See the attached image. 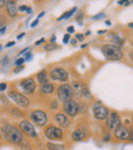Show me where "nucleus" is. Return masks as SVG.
<instances>
[{
	"label": "nucleus",
	"instance_id": "nucleus-1",
	"mask_svg": "<svg viewBox=\"0 0 133 150\" xmlns=\"http://www.w3.org/2000/svg\"><path fill=\"white\" fill-rule=\"evenodd\" d=\"M1 133L5 138V140L12 143V144H20L24 138L22 131L14 125H5L2 128Z\"/></svg>",
	"mask_w": 133,
	"mask_h": 150
},
{
	"label": "nucleus",
	"instance_id": "nucleus-5",
	"mask_svg": "<svg viewBox=\"0 0 133 150\" xmlns=\"http://www.w3.org/2000/svg\"><path fill=\"white\" fill-rule=\"evenodd\" d=\"M8 96L14 100V102L16 104H18L21 107H27L29 105V99L27 97H25L24 95L20 94L18 92H14V91H10L8 92Z\"/></svg>",
	"mask_w": 133,
	"mask_h": 150
},
{
	"label": "nucleus",
	"instance_id": "nucleus-33",
	"mask_svg": "<svg viewBox=\"0 0 133 150\" xmlns=\"http://www.w3.org/2000/svg\"><path fill=\"white\" fill-rule=\"evenodd\" d=\"M68 32H69V33H74V32H75V28H74V27H69V28H68Z\"/></svg>",
	"mask_w": 133,
	"mask_h": 150
},
{
	"label": "nucleus",
	"instance_id": "nucleus-29",
	"mask_svg": "<svg viewBox=\"0 0 133 150\" xmlns=\"http://www.w3.org/2000/svg\"><path fill=\"white\" fill-rule=\"evenodd\" d=\"M27 9H28V7L25 6V5H21L20 7L18 8V10H20V11H26Z\"/></svg>",
	"mask_w": 133,
	"mask_h": 150
},
{
	"label": "nucleus",
	"instance_id": "nucleus-11",
	"mask_svg": "<svg viewBox=\"0 0 133 150\" xmlns=\"http://www.w3.org/2000/svg\"><path fill=\"white\" fill-rule=\"evenodd\" d=\"M120 126V117L117 113L112 112L107 117V127L110 130H116Z\"/></svg>",
	"mask_w": 133,
	"mask_h": 150
},
{
	"label": "nucleus",
	"instance_id": "nucleus-27",
	"mask_svg": "<svg viewBox=\"0 0 133 150\" xmlns=\"http://www.w3.org/2000/svg\"><path fill=\"white\" fill-rule=\"evenodd\" d=\"M83 39H84V35H82V34H76V40L82 41Z\"/></svg>",
	"mask_w": 133,
	"mask_h": 150
},
{
	"label": "nucleus",
	"instance_id": "nucleus-32",
	"mask_svg": "<svg viewBox=\"0 0 133 150\" xmlns=\"http://www.w3.org/2000/svg\"><path fill=\"white\" fill-rule=\"evenodd\" d=\"M81 18H83V12H80L79 14H78V16H77V18H76V20L77 21H81Z\"/></svg>",
	"mask_w": 133,
	"mask_h": 150
},
{
	"label": "nucleus",
	"instance_id": "nucleus-24",
	"mask_svg": "<svg viewBox=\"0 0 133 150\" xmlns=\"http://www.w3.org/2000/svg\"><path fill=\"white\" fill-rule=\"evenodd\" d=\"M26 55H25V57H24V59L25 61H28V60H30L31 58H32V54H31V52H28V53H25Z\"/></svg>",
	"mask_w": 133,
	"mask_h": 150
},
{
	"label": "nucleus",
	"instance_id": "nucleus-42",
	"mask_svg": "<svg viewBox=\"0 0 133 150\" xmlns=\"http://www.w3.org/2000/svg\"><path fill=\"white\" fill-rule=\"evenodd\" d=\"M44 14H45V12H44V11H43V12H41V13H40L39 16H38V20H39L40 18H42V16H43Z\"/></svg>",
	"mask_w": 133,
	"mask_h": 150
},
{
	"label": "nucleus",
	"instance_id": "nucleus-20",
	"mask_svg": "<svg viewBox=\"0 0 133 150\" xmlns=\"http://www.w3.org/2000/svg\"><path fill=\"white\" fill-rule=\"evenodd\" d=\"M47 148L49 150H66V147L60 144H53V143H47Z\"/></svg>",
	"mask_w": 133,
	"mask_h": 150
},
{
	"label": "nucleus",
	"instance_id": "nucleus-17",
	"mask_svg": "<svg viewBox=\"0 0 133 150\" xmlns=\"http://www.w3.org/2000/svg\"><path fill=\"white\" fill-rule=\"evenodd\" d=\"M40 89H41V92L43 94L47 95V94H51L52 92L54 91V86L52 84H43V85L40 86Z\"/></svg>",
	"mask_w": 133,
	"mask_h": 150
},
{
	"label": "nucleus",
	"instance_id": "nucleus-3",
	"mask_svg": "<svg viewBox=\"0 0 133 150\" xmlns=\"http://www.w3.org/2000/svg\"><path fill=\"white\" fill-rule=\"evenodd\" d=\"M73 90H72V87L70 85H62L60 86L58 90V99H60L62 102H68V101L72 100V97H73Z\"/></svg>",
	"mask_w": 133,
	"mask_h": 150
},
{
	"label": "nucleus",
	"instance_id": "nucleus-36",
	"mask_svg": "<svg viewBox=\"0 0 133 150\" xmlns=\"http://www.w3.org/2000/svg\"><path fill=\"white\" fill-rule=\"evenodd\" d=\"M22 69H23V67H18L16 69H14V73H16H16H20V71H22Z\"/></svg>",
	"mask_w": 133,
	"mask_h": 150
},
{
	"label": "nucleus",
	"instance_id": "nucleus-7",
	"mask_svg": "<svg viewBox=\"0 0 133 150\" xmlns=\"http://www.w3.org/2000/svg\"><path fill=\"white\" fill-rule=\"evenodd\" d=\"M31 119H32L33 122H35L37 126L43 127L47 122V117L46 113L42 110H35L31 113Z\"/></svg>",
	"mask_w": 133,
	"mask_h": 150
},
{
	"label": "nucleus",
	"instance_id": "nucleus-19",
	"mask_svg": "<svg viewBox=\"0 0 133 150\" xmlns=\"http://www.w3.org/2000/svg\"><path fill=\"white\" fill-rule=\"evenodd\" d=\"M73 87H72V90H73V94H75L76 96H81L82 95V85L79 83V82H73Z\"/></svg>",
	"mask_w": 133,
	"mask_h": 150
},
{
	"label": "nucleus",
	"instance_id": "nucleus-9",
	"mask_svg": "<svg viewBox=\"0 0 133 150\" xmlns=\"http://www.w3.org/2000/svg\"><path fill=\"white\" fill-rule=\"evenodd\" d=\"M92 110H93V115L95 117V119L97 120H105L109 115V109L105 106H103L102 104H100V103H96L93 106Z\"/></svg>",
	"mask_w": 133,
	"mask_h": 150
},
{
	"label": "nucleus",
	"instance_id": "nucleus-21",
	"mask_svg": "<svg viewBox=\"0 0 133 150\" xmlns=\"http://www.w3.org/2000/svg\"><path fill=\"white\" fill-rule=\"evenodd\" d=\"M76 10H77V8L74 7L73 9H71V10H70V11H68V12H66V13L63 14V16H60V18H58V22H60V21H62V20H65V18H66V20H67V18H69L70 16H73V14L75 13Z\"/></svg>",
	"mask_w": 133,
	"mask_h": 150
},
{
	"label": "nucleus",
	"instance_id": "nucleus-4",
	"mask_svg": "<svg viewBox=\"0 0 133 150\" xmlns=\"http://www.w3.org/2000/svg\"><path fill=\"white\" fill-rule=\"evenodd\" d=\"M18 127H20V130L22 131V133H24L26 136L30 137V138H36L37 137V132H36L35 128L28 120H22Z\"/></svg>",
	"mask_w": 133,
	"mask_h": 150
},
{
	"label": "nucleus",
	"instance_id": "nucleus-14",
	"mask_svg": "<svg viewBox=\"0 0 133 150\" xmlns=\"http://www.w3.org/2000/svg\"><path fill=\"white\" fill-rule=\"evenodd\" d=\"M5 7H6V12L9 16L14 18L18 13V6H16V1H6L5 3Z\"/></svg>",
	"mask_w": 133,
	"mask_h": 150
},
{
	"label": "nucleus",
	"instance_id": "nucleus-30",
	"mask_svg": "<svg viewBox=\"0 0 133 150\" xmlns=\"http://www.w3.org/2000/svg\"><path fill=\"white\" fill-rule=\"evenodd\" d=\"M105 16V13H100V14H97V16H93V20H100V18H103Z\"/></svg>",
	"mask_w": 133,
	"mask_h": 150
},
{
	"label": "nucleus",
	"instance_id": "nucleus-50",
	"mask_svg": "<svg viewBox=\"0 0 133 150\" xmlns=\"http://www.w3.org/2000/svg\"><path fill=\"white\" fill-rule=\"evenodd\" d=\"M1 49H2V47H1V45H0V51H1Z\"/></svg>",
	"mask_w": 133,
	"mask_h": 150
},
{
	"label": "nucleus",
	"instance_id": "nucleus-39",
	"mask_svg": "<svg viewBox=\"0 0 133 150\" xmlns=\"http://www.w3.org/2000/svg\"><path fill=\"white\" fill-rule=\"evenodd\" d=\"M6 1H3V0H0V7H2L3 5H5Z\"/></svg>",
	"mask_w": 133,
	"mask_h": 150
},
{
	"label": "nucleus",
	"instance_id": "nucleus-40",
	"mask_svg": "<svg viewBox=\"0 0 133 150\" xmlns=\"http://www.w3.org/2000/svg\"><path fill=\"white\" fill-rule=\"evenodd\" d=\"M110 140V135L107 134V136H105V138H103V141H109Z\"/></svg>",
	"mask_w": 133,
	"mask_h": 150
},
{
	"label": "nucleus",
	"instance_id": "nucleus-26",
	"mask_svg": "<svg viewBox=\"0 0 133 150\" xmlns=\"http://www.w3.org/2000/svg\"><path fill=\"white\" fill-rule=\"evenodd\" d=\"M69 40H70V35H69V34H67V35H65V36H64V39H63V42H64L65 44H67L68 42H69Z\"/></svg>",
	"mask_w": 133,
	"mask_h": 150
},
{
	"label": "nucleus",
	"instance_id": "nucleus-37",
	"mask_svg": "<svg viewBox=\"0 0 133 150\" xmlns=\"http://www.w3.org/2000/svg\"><path fill=\"white\" fill-rule=\"evenodd\" d=\"M6 31V27H1L0 28V34H3Z\"/></svg>",
	"mask_w": 133,
	"mask_h": 150
},
{
	"label": "nucleus",
	"instance_id": "nucleus-8",
	"mask_svg": "<svg viewBox=\"0 0 133 150\" xmlns=\"http://www.w3.org/2000/svg\"><path fill=\"white\" fill-rule=\"evenodd\" d=\"M50 78L52 80H54V81L66 82L68 78H69V75H68L66 69L58 67V69H54L50 71Z\"/></svg>",
	"mask_w": 133,
	"mask_h": 150
},
{
	"label": "nucleus",
	"instance_id": "nucleus-15",
	"mask_svg": "<svg viewBox=\"0 0 133 150\" xmlns=\"http://www.w3.org/2000/svg\"><path fill=\"white\" fill-rule=\"evenodd\" d=\"M54 119H55L56 122H58L60 127H63V128H65V129L69 128L70 120H69V119H68V117L65 115H63V113H58V115H55Z\"/></svg>",
	"mask_w": 133,
	"mask_h": 150
},
{
	"label": "nucleus",
	"instance_id": "nucleus-6",
	"mask_svg": "<svg viewBox=\"0 0 133 150\" xmlns=\"http://www.w3.org/2000/svg\"><path fill=\"white\" fill-rule=\"evenodd\" d=\"M63 109L64 111L70 117H75L78 112H79V105L76 101L70 100L68 102H65L63 105Z\"/></svg>",
	"mask_w": 133,
	"mask_h": 150
},
{
	"label": "nucleus",
	"instance_id": "nucleus-23",
	"mask_svg": "<svg viewBox=\"0 0 133 150\" xmlns=\"http://www.w3.org/2000/svg\"><path fill=\"white\" fill-rule=\"evenodd\" d=\"M25 62V59H24V57H21V58H18V59H16V62H14V64L16 65V67H22V64Z\"/></svg>",
	"mask_w": 133,
	"mask_h": 150
},
{
	"label": "nucleus",
	"instance_id": "nucleus-12",
	"mask_svg": "<svg viewBox=\"0 0 133 150\" xmlns=\"http://www.w3.org/2000/svg\"><path fill=\"white\" fill-rule=\"evenodd\" d=\"M20 86L22 87V89L25 91L26 93L28 94H31L35 91V88H36V84L34 82L33 79H25L21 82Z\"/></svg>",
	"mask_w": 133,
	"mask_h": 150
},
{
	"label": "nucleus",
	"instance_id": "nucleus-46",
	"mask_svg": "<svg viewBox=\"0 0 133 150\" xmlns=\"http://www.w3.org/2000/svg\"><path fill=\"white\" fill-rule=\"evenodd\" d=\"M105 24H107V26H110V25H111V23H110V22H105Z\"/></svg>",
	"mask_w": 133,
	"mask_h": 150
},
{
	"label": "nucleus",
	"instance_id": "nucleus-18",
	"mask_svg": "<svg viewBox=\"0 0 133 150\" xmlns=\"http://www.w3.org/2000/svg\"><path fill=\"white\" fill-rule=\"evenodd\" d=\"M37 80H38V82H39L41 85H43V84H47V83H49V78H48V76H47V74L45 73V71H40L39 74L37 75Z\"/></svg>",
	"mask_w": 133,
	"mask_h": 150
},
{
	"label": "nucleus",
	"instance_id": "nucleus-10",
	"mask_svg": "<svg viewBox=\"0 0 133 150\" xmlns=\"http://www.w3.org/2000/svg\"><path fill=\"white\" fill-rule=\"evenodd\" d=\"M45 135L47 138L52 139V140H58V139L63 138V131L60 128L55 126H50L49 128H47L45 130Z\"/></svg>",
	"mask_w": 133,
	"mask_h": 150
},
{
	"label": "nucleus",
	"instance_id": "nucleus-35",
	"mask_svg": "<svg viewBox=\"0 0 133 150\" xmlns=\"http://www.w3.org/2000/svg\"><path fill=\"white\" fill-rule=\"evenodd\" d=\"M43 42H44V39H40V40H38V41L36 42V43H35V45H36V46H39L40 44H41V43H43Z\"/></svg>",
	"mask_w": 133,
	"mask_h": 150
},
{
	"label": "nucleus",
	"instance_id": "nucleus-2",
	"mask_svg": "<svg viewBox=\"0 0 133 150\" xmlns=\"http://www.w3.org/2000/svg\"><path fill=\"white\" fill-rule=\"evenodd\" d=\"M101 52L103 55L107 57V59L110 60H119L122 58L123 53H122L121 49L118 46L114 45V44H109V45H105L101 48Z\"/></svg>",
	"mask_w": 133,
	"mask_h": 150
},
{
	"label": "nucleus",
	"instance_id": "nucleus-28",
	"mask_svg": "<svg viewBox=\"0 0 133 150\" xmlns=\"http://www.w3.org/2000/svg\"><path fill=\"white\" fill-rule=\"evenodd\" d=\"M7 88V85H6V83H1L0 84V91H4Z\"/></svg>",
	"mask_w": 133,
	"mask_h": 150
},
{
	"label": "nucleus",
	"instance_id": "nucleus-49",
	"mask_svg": "<svg viewBox=\"0 0 133 150\" xmlns=\"http://www.w3.org/2000/svg\"><path fill=\"white\" fill-rule=\"evenodd\" d=\"M1 25H2V23H1V21H0V28H1Z\"/></svg>",
	"mask_w": 133,
	"mask_h": 150
},
{
	"label": "nucleus",
	"instance_id": "nucleus-22",
	"mask_svg": "<svg viewBox=\"0 0 133 150\" xmlns=\"http://www.w3.org/2000/svg\"><path fill=\"white\" fill-rule=\"evenodd\" d=\"M11 112H12V115H14V117H24V113L23 112H21L18 109H16V108H14L11 110Z\"/></svg>",
	"mask_w": 133,
	"mask_h": 150
},
{
	"label": "nucleus",
	"instance_id": "nucleus-41",
	"mask_svg": "<svg viewBox=\"0 0 133 150\" xmlns=\"http://www.w3.org/2000/svg\"><path fill=\"white\" fill-rule=\"evenodd\" d=\"M24 36H25V33H22L21 35H18V39H22V38L24 37Z\"/></svg>",
	"mask_w": 133,
	"mask_h": 150
},
{
	"label": "nucleus",
	"instance_id": "nucleus-16",
	"mask_svg": "<svg viewBox=\"0 0 133 150\" xmlns=\"http://www.w3.org/2000/svg\"><path fill=\"white\" fill-rule=\"evenodd\" d=\"M86 138V134L85 132H83L82 130H76L75 132H73L72 134V139L75 141H81L84 140Z\"/></svg>",
	"mask_w": 133,
	"mask_h": 150
},
{
	"label": "nucleus",
	"instance_id": "nucleus-45",
	"mask_svg": "<svg viewBox=\"0 0 133 150\" xmlns=\"http://www.w3.org/2000/svg\"><path fill=\"white\" fill-rule=\"evenodd\" d=\"M105 32V31H100V32H98V34H103Z\"/></svg>",
	"mask_w": 133,
	"mask_h": 150
},
{
	"label": "nucleus",
	"instance_id": "nucleus-48",
	"mask_svg": "<svg viewBox=\"0 0 133 150\" xmlns=\"http://www.w3.org/2000/svg\"><path fill=\"white\" fill-rule=\"evenodd\" d=\"M130 56H131V57H132V59H133V52L131 53V55H130Z\"/></svg>",
	"mask_w": 133,
	"mask_h": 150
},
{
	"label": "nucleus",
	"instance_id": "nucleus-47",
	"mask_svg": "<svg viewBox=\"0 0 133 150\" xmlns=\"http://www.w3.org/2000/svg\"><path fill=\"white\" fill-rule=\"evenodd\" d=\"M129 27H130V28H133V23H132V24H129Z\"/></svg>",
	"mask_w": 133,
	"mask_h": 150
},
{
	"label": "nucleus",
	"instance_id": "nucleus-25",
	"mask_svg": "<svg viewBox=\"0 0 133 150\" xmlns=\"http://www.w3.org/2000/svg\"><path fill=\"white\" fill-rule=\"evenodd\" d=\"M56 47H58V46L53 45V44H50V45L45 46V49H46V50H53V49H55Z\"/></svg>",
	"mask_w": 133,
	"mask_h": 150
},
{
	"label": "nucleus",
	"instance_id": "nucleus-43",
	"mask_svg": "<svg viewBox=\"0 0 133 150\" xmlns=\"http://www.w3.org/2000/svg\"><path fill=\"white\" fill-rule=\"evenodd\" d=\"M71 43L73 44V45H75V44L77 43V40H76V39H73V40L71 41Z\"/></svg>",
	"mask_w": 133,
	"mask_h": 150
},
{
	"label": "nucleus",
	"instance_id": "nucleus-34",
	"mask_svg": "<svg viewBox=\"0 0 133 150\" xmlns=\"http://www.w3.org/2000/svg\"><path fill=\"white\" fill-rule=\"evenodd\" d=\"M38 22H39V20H38V18H37V20H35V22L31 24V27H32V28H34V27H36V26L38 25Z\"/></svg>",
	"mask_w": 133,
	"mask_h": 150
},
{
	"label": "nucleus",
	"instance_id": "nucleus-13",
	"mask_svg": "<svg viewBox=\"0 0 133 150\" xmlns=\"http://www.w3.org/2000/svg\"><path fill=\"white\" fill-rule=\"evenodd\" d=\"M115 136L117 137L118 139H120V140H127L130 136V133H129V131L127 130V128L122 127L121 125H120L115 130Z\"/></svg>",
	"mask_w": 133,
	"mask_h": 150
},
{
	"label": "nucleus",
	"instance_id": "nucleus-38",
	"mask_svg": "<svg viewBox=\"0 0 133 150\" xmlns=\"http://www.w3.org/2000/svg\"><path fill=\"white\" fill-rule=\"evenodd\" d=\"M28 50H29V48H26V49L22 50V51H21V52H20V53H18V54H25V53H26L27 51H28Z\"/></svg>",
	"mask_w": 133,
	"mask_h": 150
},
{
	"label": "nucleus",
	"instance_id": "nucleus-44",
	"mask_svg": "<svg viewBox=\"0 0 133 150\" xmlns=\"http://www.w3.org/2000/svg\"><path fill=\"white\" fill-rule=\"evenodd\" d=\"M27 13H29V14H30V13H32V9H31L30 7H29L28 9H27Z\"/></svg>",
	"mask_w": 133,
	"mask_h": 150
},
{
	"label": "nucleus",
	"instance_id": "nucleus-31",
	"mask_svg": "<svg viewBox=\"0 0 133 150\" xmlns=\"http://www.w3.org/2000/svg\"><path fill=\"white\" fill-rule=\"evenodd\" d=\"M14 44H16V42H14V41H11V42H8V43L7 44H6V46H5V47H12V46H14Z\"/></svg>",
	"mask_w": 133,
	"mask_h": 150
}]
</instances>
